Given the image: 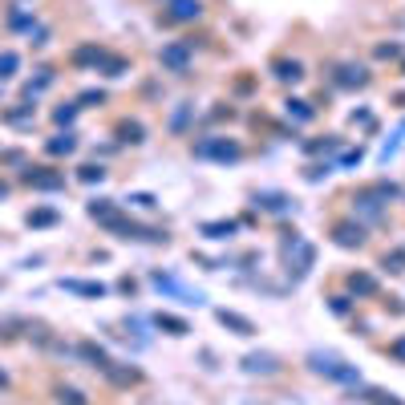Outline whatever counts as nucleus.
Wrapping results in <instances>:
<instances>
[{
  "label": "nucleus",
  "mask_w": 405,
  "mask_h": 405,
  "mask_svg": "<svg viewBox=\"0 0 405 405\" xmlns=\"http://www.w3.org/2000/svg\"><path fill=\"white\" fill-rule=\"evenodd\" d=\"M308 369L320 373V377H328V381H340V385H361V373L353 369V365H344L340 356H328V353H308Z\"/></svg>",
  "instance_id": "f257e3e1"
},
{
  "label": "nucleus",
  "mask_w": 405,
  "mask_h": 405,
  "mask_svg": "<svg viewBox=\"0 0 405 405\" xmlns=\"http://www.w3.org/2000/svg\"><path fill=\"white\" fill-rule=\"evenodd\" d=\"M20 182L32 187V191H65V170H57V166H25Z\"/></svg>",
  "instance_id": "f03ea898"
},
{
  "label": "nucleus",
  "mask_w": 405,
  "mask_h": 405,
  "mask_svg": "<svg viewBox=\"0 0 405 405\" xmlns=\"http://www.w3.org/2000/svg\"><path fill=\"white\" fill-rule=\"evenodd\" d=\"M194 154H199V158H215V162H239L243 146L231 142V138H203V142L194 146Z\"/></svg>",
  "instance_id": "7ed1b4c3"
},
{
  "label": "nucleus",
  "mask_w": 405,
  "mask_h": 405,
  "mask_svg": "<svg viewBox=\"0 0 405 405\" xmlns=\"http://www.w3.org/2000/svg\"><path fill=\"white\" fill-rule=\"evenodd\" d=\"M191 53H194V41H170V45H162L158 61L170 73H187L191 69Z\"/></svg>",
  "instance_id": "20e7f679"
},
{
  "label": "nucleus",
  "mask_w": 405,
  "mask_h": 405,
  "mask_svg": "<svg viewBox=\"0 0 405 405\" xmlns=\"http://www.w3.org/2000/svg\"><path fill=\"white\" fill-rule=\"evenodd\" d=\"M199 16H203V0H166L162 20H166V25H191Z\"/></svg>",
  "instance_id": "39448f33"
},
{
  "label": "nucleus",
  "mask_w": 405,
  "mask_h": 405,
  "mask_svg": "<svg viewBox=\"0 0 405 405\" xmlns=\"http://www.w3.org/2000/svg\"><path fill=\"white\" fill-rule=\"evenodd\" d=\"M150 284L158 292H166V296H178L182 304H203V292H191V288H182L175 275H166V272H150Z\"/></svg>",
  "instance_id": "423d86ee"
},
{
  "label": "nucleus",
  "mask_w": 405,
  "mask_h": 405,
  "mask_svg": "<svg viewBox=\"0 0 405 405\" xmlns=\"http://www.w3.org/2000/svg\"><path fill=\"white\" fill-rule=\"evenodd\" d=\"M332 243H337V247H365V223L340 219V223L332 227Z\"/></svg>",
  "instance_id": "0eeeda50"
},
{
  "label": "nucleus",
  "mask_w": 405,
  "mask_h": 405,
  "mask_svg": "<svg viewBox=\"0 0 405 405\" xmlns=\"http://www.w3.org/2000/svg\"><path fill=\"white\" fill-rule=\"evenodd\" d=\"M215 320L223 324V328H231L235 337H256V332H259L256 320H247V316H243V312H235V308H219V312H215Z\"/></svg>",
  "instance_id": "6e6552de"
},
{
  "label": "nucleus",
  "mask_w": 405,
  "mask_h": 405,
  "mask_svg": "<svg viewBox=\"0 0 405 405\" xmlns=\"http://www.w3.org/2000/svg\"><path fill=\"white\" fill-rule=\"evenodd\" d=\"M57 284H61L65 292H73V296H85V300H101V296L110 292L101 280H73V275H61Z\"/></svg>",
  "instance_id": "1a4fd4ad"
},
{
  "label": "nucleus",
  "mask_w": 405,
  "mask_h": 405,
  "mask_svg": "<svg viewBox=\"0 0 405 405\" xmlns=\"http://www.w3.org/2000/svg\"><path fill=\"white\" fill-rule=\"evenodd\" d=\"M73 353L81 356V361H85V365H89V369H97V373H106L113 365L110 361V353H106V349H101V344H97V340H81L77 349H73Z\"/></svg>",
  "instance_id": "9d476101"
},
{
  "label": "nucleus",
  "mask_w": 405,
  "mask_h": 405,
  "mask_svg": "<svg viewBox=\"0 0 405 405\" xmlns=\"http://www.w3.org/2000/svg\"><path fill=\"white\" fill-rule=\"evenodd\" d=\"M101 57H106V49L97 45V41H85V45H77L69 53V65H77V69H97Z\"/></svg>",
  "instance_id": "9b49d317"
},
{
  "label": "nucleus",
  "mask_w": 405,
  "mask_h": 405,
  "mask_svg": "<svg viewBox=\"0 0 405 405\" xmlns=\"http://www.w3.org/2000/svg\"><path fill=\"white\" fill-rule=\"evenodd\" d=\"M332 85L337 89H361V85H369V73H365V65H337Z\"/></svg>",
  "instance_id": "f8f14e48"
},
{
  "label": "nucleus",
  "mask_w": 405,
  "mask_h": 405,
  "mask_svg": "<svg viewBox=\"0 0 405 405\" xmlns=\"http://www.w3.org/2000/svg\"><path fill=\"white\" fill-rule=\"evenodd\" d=\"M73 150H77V134H73V130H57L45 142V154H53V158H69Z\"/></svg>",
  "instance_id": "ddd939ff"
},
{
  "label": "nucleus",
  "mask_w": 405,
  "mask_h": 405,
  "mask_svg": "<svg viewBox=\"0 0 405 405\" xmlns=\"http://www.w3.org/2000/svg\"><path fill=\"white\" fill-rule=\"evenodd\" d=\"M349 292H353L356 300H369V296L381 292V280L369 275V272H353V275H349Z\"/></svg>",
  "instance_id": "4468645a"
},
{
  "label": "nucleus",
  "mask_w": 405,
  "mask_h": 405,
  "mask_svg": "<svg viewBox=\"0 0 405 405\" xmlns=\"http://www.w3.org/2000/svg\"><path fill=\"white\" fill-rule=\"evenodd\" d=\"M53 81H57V69H53V65H41V69H37V77L25 85V101H37V94H45Z\"/></svg>",
  "instance_id": "2eb2a0df"
},
{
  "label": "nucleus",
  "mask_w": 405,
  "mask_h": 405,
  "mask_svg": "<svg viewBox=\"0 0 405 405\" xmlns=\"http://www.w3.org/2000/svg\"><path fill=\"white\" fill-rule=\"evenodd\" d=\"M272 73H275V81H284V85H296V81L304 77V65L296 61V57H280V61H272Z\"/></svg>",
  "instance_id": "dca6fc26"
},
{
  "label": "nucleus",
  "mask_w": 405,
  "mask_h": 405,
  "mask_svg": "<svg viewBox=\"0 0 405 405\" xmlns=\"http://www.w3.org/2000/svg\"><path fill=\"white\" fill-rule=\"evenodd\" d=\"M353 211H361V215H365L369 223H377V219H385V203H377V199H373L369 191H361V194L353 199Z\"/></svg>",
  "instance_id": "f3484780"
},
{
  "label": "nucleus",
  "mask_w": 405,
  "mask_h": 405,
  "mask_svg": "<svg viewBox=\"0 0 405 405\" xmlns=\"http://www.w3.org/2000/svg\"><path fill=\"white\" fill-rule=\"evenodd\" d=\"M199 231H203L207 239L223 243V239H231V235L239 231V223H235V219H211V223H203V227H199Z\"/></svg>",
  "instance_id": "a211bd4d"
},
{
  "label": "nucleus",
  "mask_w": 405,
  "mask_h": 405,
  "mask_svg": "<svg viewBox=\"0 0 405 405\" xmlns=\"http://www.w3.org/2000/svg\"><path fill=\"white\" fill-rule=\"evenodd\" d=\"M243 369H247V373H263V377H272V373L280 369V361H275L272 353H247V356H243Z\"/></svg>",
  "instance_id": "6ab92c4d"
},
{
  "label": "nucleus",
  "mask_w": 405,
  "mask_h": 405,
  "mask_svg": "<svg viewBox=\"0 0 405 405\" xmlns=\"http://www.w3.org/2000/svg\"><path fill=\"white\" fill-rule=\"evenodd\" d=\"M154 324H158L162 332H170V337H187L191 332V324L182 320V316H175V312H154Z\"/></svg>",
  "instance_id": "aec40b11"
},
{
  "label": "nucleus",
  "mask_w": 405,
  "mask_h": 405,
  "mask_svg": "<svg viewBox=\"0 0 405 405\" xmlns=\"http://www.w3.org/2000/svg\"><path fill=\"white\" fill-rule=\"evenodd\" d=\"M256 207L284 215V211H292V199H288V194H280V191H263V194H256Z\"/></svg>",
  "instance_id": "412c9836"
},
{
  "label": "nucleus",
  "mask_w": 405,
  "mask_h": 405,
  "mask_svg": "<svg viewBox=\"0 0 405 405\" xmlns=\"http://www.w3.org/2000/svg\"><path fill=\"white\" fill-rule=\"evenodd\" d=\"M25 223L29 227H57L61 223V211L57 207H32L29 215H25Z\"/></svg>",
  "instance_id": "4be33fe9"
},
{
  "label": "nucleus",
  "mask_w": 405,
  "mask_h": 405,
  "mask_svg": "<svg viewBox=\"0 0 405 405\" xmlns=\"http://www.w3.org/2000/svg\"><path fill=\"white\" fill-rule=\"evenodd\" d=\"M365 191H369L377 203H393V199H401V187H397V182H389V178H377V182H369Z\"/></svg>",
  "instance_id": "5701e85b"
},
{
  "label": "nucleus",
  "mask_w": 405,
  "mask_h": 405,
  "mask_svg": "<svg viewBox=\"0 0 405 405\" xmlns=\"http://www.w3.org/2000/svg\"><path fill=\"white\" fill-rule=\"evenodd\" d=\"M284 113H288L292 122H312V118H316L312 101H304V97H288V101H284Z\"/></svg>",
  "instance_id": "b1692460"
},
{
  "label": "nucleus",
  "mask_w": 405,
  "mask_h": 405,
  "mask_svg": "<svg viewBox=\"0 0 405 405\" xmlns=\"http://www.w3.org/2000/svg\"><path fill=\"white\" fill-rule=\"evenodd\" d=\"M106 377H110L113 385H122V389H126V385H138V381H142V373H138V369H130V365H118V361H113L110 369H106Z\"/></svg>",
  "instance_id": "393cba45"
},
{
  "label": "nucleus",
  "mask_w": 405,
  "mask_h": 405,
  "mask_svg": "<svg viewBox=\"0 0 405 405\" xmlns=\"http://www.w3.org/2000/svg\"><path fill=\"white\" fill-rule=\"evenodd\" d=\"M118 142H130V146L146 142V126H142V122H134V118L118 122Z\"/></svg>",
  "instance_id": "a878e982"
},
{
  "label": "nucleus",
  "mask_w": 405,
  "mask_h": 405,
  "mask_svg": "<svg viewBox=\"0 0 405 405\" xmlns=\"http://www.w3.org/2000/svg\"><path fill=\"white\" fill-rule=\"evenodd\" d=\"M97 73H106V77H126L130 61H126V57H118V53H106V57H101V65H97Z\"/></svg>",
  "instance_id": "bb28decb"
},
{
  "label": "nucleus",
  "mask_w": 405,
  "mask_h": 405,
  "mask_svg": "<svg viewBox=\"0 0 405 405\" xmlns=\"http://www.w3.org/2000/svg\"><path fill=\"white\" fill-rule=\"evenodd\" d=\"M0 118H4L8 126H32L37 113H32V101H20V106H13V110H4Z\"/></svg>",
  "instance_id": "cd10ccee"
},
{
  "label": "nucleus",
  "mask_w": 405,
  "mask_h": 405,
  "mask_svg": "<svg viewBox=\"0 0 405 405\" xmlns=\"http://www.w3.org/2000/svg\"><path fill=\"white\" fill-rule=\"evenodd\" d=\"M4 25H8V29H37V16H32V8H8V16H4Z\"/></svg>",
  "instance_id": "c85d7f7f"
},
{
  "label": "nucleus",
  "mask_w": 405,
  "mask_h": 405,
  "mask_svg": "<svg viewBox=\"0 0 405 405\" xmlns=\"http://www.w3.org/2000/svg\"><path fill=\"white\" fill-rule=\"evenodd\" d=\"M53 397H57V405H89V397H85L81 389H73V385H57L53 389Z\"/></svg>",
  "instance_id": "c756f323"
},
{
  "label": "nucleus",
  "mask_w": 405,
  "mask_h": 405,
  "mask_svg": "<svg viewBox=\"0 0 405 405\" xmlns=\"http://www.w3.org/2000/svg\"><path fill=\"white\" fill-rule=\"evenodd\" d=\"M77 113H81L77 101H65V106H57V110H53V122H57L61 130H69L73 122H77Z\"/></svg>",
  "instance_id": "7c9ffc66"
},
{
  "label": "nucleus",
  "mask_w": 405,
  "mask_h": 405,
  "mask_svg": "<svg viewBox=\"0 0 405 405\" xmlns=\"http://www.w3.org/2000/svg\"><path fill=\"white\" fill-rule=\"evenodd\" d=\"M89 219H97V223H106V219H110V215H118V203H113V199H94V203H89Z\"/></svg>",
  "instance_id": "2f4dec72"
},
{
  "label": "nucleus",
  "mask_w": 405,
  "mask_h": 405,
  "mask_svg": "<svg viewBox=\"0 0 405 405\" xmlns=\"http://www.w3.org/2000/svg\"><path fill=\"white\" fill-rule=\"evenodd\" d=\"M20 73V53H13V49H4L0 53V81H8Z\"/></svg>",
  "instance_id": "473e14b6"
},
{
  "label": "nucleus",
  "mask_w": 405,
  "mask_h": 405,
  "mask_svg": "<svg viewBox=\"0 0 405 405\" xmlns=\"http://www.w3.org/2000/svg\"><path fill=\"white\" fill-rule=\"evenodd\" d=\"M77 178L94 187V182H101V178H106V166H101V162H85V166H77Z\"/></svg>",
  "instance_id": "72a5a7b5"
},
{
  "label": "nucleus",
  "mask_w": 405,
  "mask_h": 405,
  "mask_svg": "<svg viewBox=\"0 0 405 405\" xmlns=\"http://www.w3.org/2000/svg\"><path fill=\"white\" fill-rule=\"evenodd\" d=\"M365 401H373V405H405L397 393H385V389H365Z\"/></svg>",
  "instance_id": "f704fd0d"
},
{
  "label": "nucleus",
  "mask_w": 405,
  "mask_h": 405,
  "mask_svg": "<svg viewBox=\"0 0 405 405\" xmlns=\"http://www.w3.org/2000/svg\"><path fill=\"white\" fill-rule=\"evenodd\" d=\"M381 268H389V272H405V247H393V251H385Z\"/></svg>",
  "instance_id": "c9c22d12"
},
{
  "label": "nucleus",
  "mask_w": 405,
  "mask_h": 405,
  "mask_svg": "<svg viewBox=\"0 0 405 405\" xmlns=\"http://www.w3.org/2000/svg\"><path fill=\"white\" fill-rule=\"evenodd\" d=\"M340 138H312V142H304V154H324V150H337Z\"/></svg>",
  "instance_id": "e433bc0d"
},
{
  "label": "nucleus",
  "mask_w": 405,
  "mask_h": 405,
  "mask_svg": "<svg viewBox=\"0 0 405 405\" xmlns=\"http://www.w3.org/2000/svg\"><path fill=\"white\" fill-rule=\"evenodd\" d=\"M106 101V89H81L77 94V106L85 110V106H101Z\"/></svg>",
  "instance_id": "4c0bfd02"
},
{
  "label": "nucleus",
  "mask_w": 405,
  "mask_h": 405,
  "mask_svg": "<svg viewBox=\"0 0 405 405\" xmlns=\"http://www.w3.org/2000/svg\"><path fill=\"white\" fill-rule=\"evenodd\" d=\"M373 57H377V61H397V57H401V45H393V41H389V45H377Z\"/></svg>",
  "instance_id": "58836bf2"
},
{
  "label": "nucleus",
  "mask_w": 405,
  "mask_h": 405,
  "mask_svg": "<svg viewBox=\"0 0 405 405\" xmlns=\"http://www.w3.org/2000/svg\"><path fill=\"white\" fill-rule=\"evenodd\" d=\"M328 170H332L328 162H312V166L304 170V178H308V182H320V178H328Z\"/></svg>",
  "instance_id": "ea45409f"
},
{
  "label": "nucleus",
  "mask_w": 405,
  "mask_h": 405,
  "mask_svg": "<svg viewBox=\"0 0 405 405\" xmlns=\"http://www.w3.org/2000/svg\"><path fill=\"white\" fill-rule=\"evenodd\" d=\"M328 308H332L337 316H349V312H353V300H349V296H332V300H328Z\"/></svg>",
  "instance_id": "a19ab883"
},
{
  "label": "nucleus",
  "mask_w": 405,
  "mask_h": 405,
  "mask_svg": "<svg viewBox=\"0 0 405 405\" xmlns=\"http://www.w3.org/2000/svg\"><path fill=\"white\" fill-rule=\"evenodd\" d=\"M126 203H134V207H146V211H154V207H158V199H154V194H130Z\"/></svg>",
  "instance_id": "79ce46f5"
},
{
  "label": "nucleus",
  "mask_w": 405,
  "mask_h": 405,
  "mask_svg": "<svg viewBox=\"0 0 405 405\" xmlns=\"http://www.w3.org/2000/svg\"><path fill=\"white\" fill-rule=\"evenodd\" d=\"M361 158H365L361 146H356V150H344V154H340V166H361Z\"/></svg>",
  "instance_id": "37998d69"
},
{
  "label": "nucleus",
  "mask_w": 405,
  "mask_h": 405,
  "mask_svg": "<svg viewBox=\"0 0 405 405\" xmlns=\"http://www.w3.org/2000/svg\"><path fill=\"white\" fill-rule=\"evenodd\" d=\"M187 122H191V106H182V110H178L175 118H170V126H175V130H182Z\"/></svg>",
  "instance_id": "c03bdc74"
},
{
  "label": "nucleus",
  "mask_w": 405,
  "mask_h": 405,
  "mask_svg": "<svg viewBox=\"0 0 405 405\" xmlns=\"http://www.w3.org/2000/svg\"><path fill=\"white\" fill-rule=\"evenodd\" d=\"M353 122H361V126H365V130H373V126H377V122H373V113H369V110H353Z\"/></svg>",
  "instance_id": "a18cd8bd"
},
{
  "label": "nucleus",
  "mask_w": 405,
  "mask_h": 405,
  "mask_svg": "<svg viewBox=\"0 0 405 405\" xmlns=\"http://www.w3.org/2000/svg\"><path fill=\"white\" fill-rule=\"evenodd\" d=\"M389 356H397V361L405 365V337H397L393 344H389Z\"/></svg>",
  "instance_id": "49530a36"
},
{
  "label": "nucleus",
  "mask_w": 405,
  "mask_h": 405,
  "mask_svg": "<svg viewBox=\"0 0 405 405\" xmlns=\"http://www.w3.org/2000/svg\"><path fill=\"white\" fill-rule=\"evenodd\" d=\"M0 158H4V162H25V154H20V150H4Z\"/></svg>",
  "instance_id": "de8ad7c7"
},
{
  "label": "nucleus",
  "mask_w": 405,
  "mask_h": 405,
  "mask_svg": "<svg viewBox=\"0 0 405 405\" xmlns=\"http://www.w3.org/2000/svg\"><path fill=\"white\" fill-rule=\"evenodd\" d=\"M8 191H13V187H8V182H4V178H0V199H8Z\"/></svg>",
  "instance_id": "09e8293b"
},
{
  "label": "nucleus",
  "mask_w": 405,
  "mask_h": 405,
  "mask_svg": "<svg viewBox=\"0 0 405 405\" xmlns=\"http://www.w3.org/2000/svg\"><path fill=\"white\" fill-rule=\"evenodd\" d=\"M4 385H8V377H4V373H0V389H4Z\"/></svg>",
  "instance_id": "8fccbe9b"
},
{
  "label": "nucleus",
  "mask_w": 405,
  "mask_h": 405,
  "mask_svg": "<svg viewBox=\"0 0 405 405\" xmlns=\"http://www.w3.org/2000/svg\"><path fill=\"white\" fill-rule=\"evenodd\" d=\"M401 69H405V65H401Z\"/></svg>",
  "instance_id": "3c124183"
}]
</instances>
